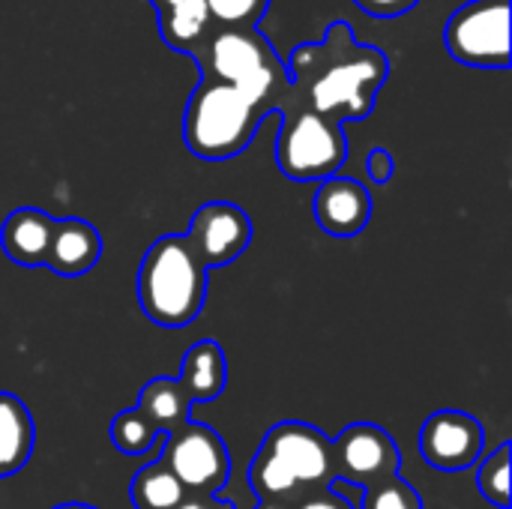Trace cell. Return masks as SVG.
Returning a JSON list of instances; mask_svg holds the SVG:
<instances>
[{
	"label": "cell",
	"mask_w": 512,
	"mask_h": 509,
	"mask_svg": "<svg viewBox=\"0 0 512 509\" xmlns=\"http://www.w3.org/2000/svg\"><path fill=\"white\" fill-rule=\"evenodd\" d=\"M294 96L336 123L363 120L375 111L378 93L390 75L381 48L357 42L348 21H333L321 42L291 48L285 60Z\"/></svg>",
	"instance_id": "1"
},
{
	"label": "cell",
	"mask_w": 512,
	"mask_h": 509,
	"mask_svg": "<svg viewBox=\"0 0 512 509\" xmlns=\"http://www.w3.org/2000/svg\"><path fill=\"white\" fill-rule=\"evenodd\" d=\"M249 483L258 504L285 509L300 507L303 501L333 489L336 471L330 438L312 423H276L249 465Z\"/></svg>",
	"instance_id": "2"
},
{
	"label": "cell",
	"mask_w": 512,
	"mask_h": 509,
	"mask_svg": "<svg viewBox=\"0 0 512 509\" xmlns=\"http://www.w3.org/2000/svg\"><path fill=\"white\" fill-rule=\"evenodd\" d=\"M192 63L198 78H216L237 87L267 114H279L291 96L285 60L258 27H213Z\"/></svg>",
	"instance_id": "3"
},
{
	"label": "cell",
	"mask_w": 512,
	"mask_h": 509,
	"mask_svg": "<svg viewBox=\"0 0 512 509\" xmlns=\"http://www.w3.org/2000/svg\"><path fill=\"white\" fill-rule=\"evenodd\" d=\"M207 273L186 234H162L138 267V303L144 318L165 330L189 327L204 309Z\"/></svg>",
	"instance_id": "4"
},
{
	"label": "cell",
	"mask_w": 512,
	"mask_h": 509,
	"mask_svg": "<svg viewBox=\"0 0 512 509\" xmlns=\"http://www.w3.org/2000/svg\"><path fill=\"white\" fill-rule=\"evenodd\" d=\"M267 117L270 114L237 87L216 78H198L183 114V141L192 156L225 162L255 141Z\"/></svg>",
	"instance_id": "5"
},
{
	"label": "cell",
	"mask_w": 512,
	"mask_h": 509,
	"mask_svg": "<svg viewBox=\"0 0 512 509\" xmlns=\"http://www.w3.org/2000/svg\"><path fill=\"white\" fill-rule=\"evenodd\" d=\"M282 126L276 135V165L288 180L321 183L348 159V135L342 123L306 108L294 90L279 108Z\"/></svg>",
	"instance_id": "6"
},
{
	"label": "cell",
	"mask_w": 512,
	"mask_h": 509,
	"mask_svg": "<svg viewBox=\"0 0 512 509\" xmlns=\"http://www.w3.org/2000/svg\"><path fill=\"white\" fill-rule=\"evenodd\" d=\"M444 45L453 60L474 69L510 66V0H471L459 6L447 27Z\"/></svg>",
	"instance_id": "7"
},
{
	"label": "cell",
	"mask_w": 512,
	"mask_h": 509,
	"mask_svg": "<svg viewBox=\"0 0 512 509\" xmlns=\"http://www.w3.org/2000/svg\"><path fill=\"white\" fill-rule=\"evenodd\" d=\"M159 462L180 480L186 495H219L231 480V453L225 441L195 420L165 432Z\"/></svg>",
	"instance_id": "8"
},
{
	"label": "cell",
	"mask_w": 512,
	"mask_h": 509,
	"mask_svg": "<svg viewBox=\"0 0 512 509\" xmlns=\"http://www.w3.org/2000/svg\"><path fill=\"white\" fill-rule=\"evenodd\" d=\"M330 450L336 480L354 489H366L372 483L396 477L402 468L399 444L387 429L375 423H351L336 441H330Z\"/></svg>",
	"instance_id": "9"
},
{
	"label": "cell",
	"mask_w": 512,
	"mask_h": 509,
	"mask_svg": "<svg viewBox=\"0 0 512 509\" xmlns=\"http://www.w3.org/2000/svg\"><path fill=\"white\" fill-rule=\"evenodd\" d=\"M186 240L207 270H219L234 264L249 249L252 219L231 201H210L192 213Z\"/></svg>",
	"instance_id": "10"
},
{
	"label": "cell",
	"mask_w": 512,
	"mask_h": 509,
	"mask_svg": "<svg viewBox=\"0 0 512 509\" xmlns=\"http://www.w3.org/2000/svg\"><path fill=\"white\" fill-rule=\"evenodd\" d=\"M486 429L474 414L465 411H435L420 429V453L429 468L456 474L468 471L483 459Z\"/></svg>",
	"instance_id": "11"
},
{
	"label": "cell",
	"mask_w": 512,
	"mask_h": 509,
	"mask_svg": "<svg viewBox=\"0 0 512 509\" xmlns=\"http://www.w3.org/2000/svg\"><path fill=\"white\" fill-rule=\"evenodd\" d=\"M312 216L318 228L330 237H357L372 219V195L360 180L333 174L318 183L312 198Z\"/></svg>",
	"instance_id": "12"
},
{
	"label": "cell",
	"mask_w": 512,
	"mask_h": 509,
	"mask_svg": "<svg viewBox=\"0 0 512 509\" xmlns=\"http://www.w3.org/2000/svg\"><path fill=\"white\" fill-rule=\"evenodd\" d=\"M99 258H102V234L96 231V225L78 216H66L54 222V234L45 258V267L51 273L63 279H78L87 276L99 264Z\"/></svg>",
	"instance_id": "13"
},
{
	"label": "cell",
	"mask_w": 512,
	"mask_h": 509,
	"mask_svg": "<svg viewBox=\"0 0 512 509\" xmlns=\"http://www.w3.org/2000/svg\"><path fill=\"white\" fill-rule=\"evenodd\" d=\"M54 216H48L39 207H18L12 210L0 225V249L9 261L18 267H45L51 234H54Z\"/></svg>",
	"instance_id": "14"
},
{
	"label": "cell",
	"mask_w": 512,
	"mask_h": 509,
	"mask_svg": "<svg viewBox=\"0 0 512 509\" xmlns=\"http://www.w3.org/2000/svg\"><path fill=\"white\" fill-rule=\"evenodd\" d=\"M150 6L156 9L162 42L195 60L216 27L207 12V0H150Z\"/></svg>",
	"instance_id": "15"
},
{
	"label": "cell",
	"mask_w": 512,
	"mask_h": 509,
	"mask_svg": "<svg viewBox=\"0 0 512 509\" xmlns=\"http://www.w3.org/2000/svg\"><path fill=\"white\" fill-rule=\"evenodd\" d=\"M177 384H180V390L186 393V399L192 405L219 399L222 390H225V384H228V360H225V351L213 339L195 342L186 351V357H183Z\"/></svg>",
	"instance_id": "16"
},
{
	"label": "cell",
	"mask_w": 512,
	"mask_h": 509,
	"mask_svg": "<svg viewBox=\"0 0 512 509\" xmlns=\"http://www.w3.org/2000/svg\"><path fill=\"white\" fill-rule=\"evenodd\" d=\"M36 447V423L27 405L12 396L0 393V480L18 474Z\"/></svg>",
	"instance_id": "17"
},
{
	"label": "cell",
	"mask_w": 512,
	"mask_h": 509,
	"mask_svg": "<svg viewBox=\"0 0 512 509\" xmlns=\"http://www.w3.org/2000/svg\"><path fill=\"white\" fill-rule=\"evenodd\" d=\"M162 435L183 426L192 411V402L186 399V393L180 390L177 378H153L141 387L138 393V405H135Z\"/></svg>",
	"instance_id": "18"
},
{
	"label": "cell",
	"mask_w": 512,
	"mask_h": 509,
	"mask_svg": "<svg viewBox=\"0 0 512 509\" xmlns=\"http://www.w3.org/2000/svg\"><path fill=\"white\" fill-rule=\"evenodd\" d=\"M129 498L135 509H177L186 501V489L180 480L156 459L153 465H144L132 483H129Z\"/></svg>",
	"instance_id": "19"
},
{
	"label": "cell",
	"mask_w": 512,
	"mask_h": 509,
	"mask_svg": "<svg viewBox=\"0 0 512 509\" xmlns=\"http://www.w3.org/2000/svg\"><path fill=\"white\" fill-rule=\"evenodd\" d=\"M162 438V432L138 411V408H129V411H120L114 420H111V444L117 447V453L123 456H144L153 450V444Z\"/></svg>",
	"instance_id": "20"
},
{
	"label": "cell",
	"mask_w": 512,
	"mask_h": 509,
	"mask_svg": "<svg viewBox=\"0 0 512 509\" xmlns=\"http://www.w3.org/2000/svg\"><path fill=\"white\" fill-rule=\"evenodd\" d=\"M510 456V444H501L477 468V489H480V495L498 509H510Z\"/></svg>",
	"instance_id": "21"
},
{
	"label": "cell",
	"mask_w": 512,
	"mask_h": 509,
	"mask_svg": "<svg viewBox=\"0 0 512 509\" xmlns=\"http://www.w3.org/2000/svg\"><path fill=\"white\" fill-rule=\"evenodd\" d=\"M360 492L363 498L357 509H423V498L417 495V489L408 486L399 474L381 483H372Z\"/></svg>",
	"instance_id": "22"
},
{
	"label": "cell",
	"mask_w": 512,
	"mask_h": 509,
	"mask_svg": "<svg viewBox=\"0 0 512 509\" xmlns=\"http://www.w3.org/2000/svg\"><path fill=\"white\" fill-rule=\"evenodd\" d=\"M270 0H207V12L216 27H258Z\"/></svg>",
	"instance_id": "23"
},
{
	"label": "cell",
	"mask_w": 512,
	"mask_h": 509,
	"mask_svg": "<svg viewBox=\"0 0 512 509\" xmlns=\"http://www.w3.org/2000/svg\"><path fill=\"white\" fill-rule=\"evenodd\" d=\"M366 171H369V180H372V183H378V186L390 183L393 174H396V159H393V153L384 150V147H375V150L366 156Z\"/></svg>",
	"instance_id": "24"
},
{
	"label": "cell",
	"mask_w": 512,
	"mask_h": 509,
	"mask_svg": "<svg viewBox=\"0 0 512 509\" xmlns=\"http://www.w3.org/2000/svg\"><path fill=\"white\" fill-rule=\"evenodd\" d=\"M354 3L372 18H399L408 9H414L420 0H354Z\"/></svg>",
	"instance_id": "25"
},
{
	"label": "cell",
	"mask_w": 512,
	"mask_h": 509,
	"mask_svg": "<svg viewBox=\"0 0 512 509\" xmlns=\"http://www.w3.org/2000/svg\"><path fill=\"white\" fill-rule=\"evenodd\" d=\"M294 509H357L345 495H339L336 489H327V492H321V495H315V498H309V501H303L300 507Z\"/></svg>",
	"instance_id": "26"
},
{
	"label": "cell",
	"mask_w": 512,
	"mask_h": 509,
	"mask_svg": "<svg viewBox=\"0 0 512 509\" xmlns=\"http://www.w3.org/2000/svg\"><path fill=\"white\" fill-rule=\"evenodd\" d=\"M177 509H234V504L219 501V495H186V501Z\"/></svg>",
	"instance_id": "27"
},
{
	"label": "cell",
	"mask_w": 512,
	"mask_h": 509,
	"mask_svg": "<svg viewBox=\"0 0 512 509\" xmlns=\"http://www.w3.org/2000/svg\"><path fill=\"white\" fill-rule=\"evenodd\" d=\"M54 509H96V507H90V504H60V507H54Z\"/></svg>",
	"instance_id": "28"
},
{
	"label": "cell",
	"mask_w": 512,
	"mask_h": 509,
	"mask_svg": "<svg viewBox=\"0 0 512 509\" xmlns=\"http://www.w3.org/2000/svg\"><path fill=\"white\" fill-rule=\"evenodd\" d=\"M255 509H285V507H276V504H258Z\"/></svg>",
	"instance_id": "29"
}]
</instances>
